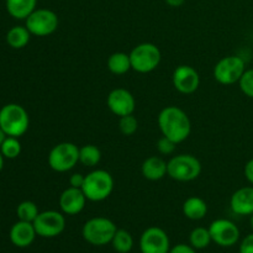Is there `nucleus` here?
Segmentation results:
<instances>
[{
    "mask_svg": "<svg viewBox=\"0 0 253 253\" xmlns=\"http://www.w3.org/2000/svg\"><path fill=\"white\" fill-rule=\"evenodd\" d=\"M108 69L113 74L116 76H123V74L127 73L131 68V61L130 54L125 53V52H115L111 54L108 58Z\"/></svg>",
    "mask_w": 253,
    "mask_h": 253,
    "instance_id": "412c9836",
    "label": "nucleus"
},
{
    "mask_svg": "<svg viewBox=\"0 0 253 253\" xmlns=\"http://www.w3.org/2000/svg\"><path fill=\"white\" fill-rule=\"evenodd\" d=\"M141 253H169V236L157 226L147 227L140 237Z\"/></svg>",
    "mask_w": 253,
    "mask_h": 253,
    "instance_id": "f8f14e48",
    "label": "nucleus"
},
{
    "mask_svg": "<svg viewBox=\"0 0 253 253\" xmlns=\"http://www.w3.org/2000/svg\"><path fill=\"white\" fill-rule=\"evenodd\" d=\"M245 177L249 180V183L253 185V158H251L245 166Z\"/></svg>",
    "mask_w": 253,
    "mask_h": 253,
    "instance_id": "72a5a7b5",
    "label": "nucleus"
},
{
    "mask_svg": "<svg viewBox=\"0 0 253 253\" xmlns=\"http://www.w3.org/2000/svg\"><path fill=\"white\" fill-rule=\"evenodd\" d=\"M210 235L214 244L220 247H232L240 241V229L227 219H217L210 224Z\"/></svg>",
    "mask_w": 253,
    "mask_h": 253,
    "instance_id": "9b49d317",
    "label": "nucleus"
},
{
    "mask_svg": "<svg viewBox=\"0 0 253 253\" xmlns=\"http://www.w3.org/2000/svg\"><path fill=\"white\" fill-rule=\"evenodd\" d=\"M202 173V163L195 156L183 153L167 162V175L177 182H192Z\"/></svg>",
    "mask_w": 253,
    "mask_h": 253,
    "instance_id": "39448f33",
    "label": "nucleus"
},
{
    "mask_svg": "<svg viewBox=\"0 0 253 253\" xmlns=\"http://www.w3.org/2000/svg\"><path fill=\"white\" fill-rule=\"evenodd\" d=\"M183 214L189 220H202L208 214V204L199 197H190L183 203Z\"/></svg>",
    "mask_w": 253,
    "mask_h": 253,
    "instance_id": "6ab92c4d",
    "label": "nucleus"
},
{
    "mask_svg": "<svg viewBox=\"0 0 253 253\" xmlns=\"http://www.w3.org/2000/svg\"><path fill=\"white\" fill-rule=\"evenodd\" d=\"M177 145L178 143H175L174 141H172L170 138L166 137V136H162L157 142V150L161 155L169 156L174 152Z\"/></svg>",
    "mask_w": 253,
    "mask_h": 253,
    "instance_id": "c756f323",
    "label": "nucleus"
},
{
    "mask_svg": "<svg viewBox=\"0 0 253 253\" xmlns=\"http://www.w3.org/2000/svg\"><path fill=\"white\" fill-rule=\"evenodd\" d=\"M31 34L26 26H14L7 31L6 42L10 47L15 49L24 48L30 42Z\"/></svg>",
    "mask_w": 253,
    "mask_h": 253,
    "instance_id": "4be33fe9",
    "label": "nucleus"
},
{
    "mask_svg": "<svg viewBox=\"0 0 253 253\" xmlns=\"http://www.w3.org/2000/svg\"><path fill=\"white\" fill-rule=\"evenodd\" d=\"M4 156H2V153H1V151H0V172H1V169H2V167H4Z\"/></svg>",
    "mask_w": 253,
    "mask_h": 253,
    "instance_id": "e433bc0d",
    "label": "nucleus"
},
{
    "mask_svg": "<svg viewBox=\"0 0 253 253\" xmlns=\"http://www.w3.org/2000/svg\"><path fill=\"white\" fill-rule=\"evenodd\" d=\"M212 242L211 235H210L209 227H195L192 230L189 235V245L195 250H204Z\"/></svg>",
    "mask_w": 253,
    "mask_h": 253,
    "instance_id": "b1692460",
    "label": "nucleus"
},
{
    "mask_svg": "<svg viewBox=\"0 0 253 253\" xmlns=\"http://www.w3.org/2000/svg\"><path fill=\"white\" fill-rule=\"evenodd\" d=\"M111 246L118 253H130L133 249L132 235L125 229H118L111 241Z\"/></svg>",
    "mask_w": 253,
    "mask_h": 253,
    "instance_id": "5701e85b",
    "label": "nucleus"
},
{
    "mask_svg": "<svg viewBox=\"0 0 253 253\" xmlns=\"http://www.w3.org/2000/svg\"><path fill=\"white\" fill-rule=\"evenodd\" d=\"M246 71L245 61L239 56H227L220 59L214 67V78L222 85L239 83Z\"/></svg>",
    "mask_w": 253,
    "mask_h": 253,
    "instance_id": "6e6552de",
    "label": "nucleus"
},
{
    "mask_svg": "<svg viewBox=\"0 0 253 253\" xmlns=\"http://www.w3.org/2000/svg\"><path fill=\"white\" fill-rule=\"evenodd\" d=\"M30 118L19 104H6L0 109V127L7 136L20 137L27 131Z\"/></svg>",
    "mask_w": 253,
    "mask_h": 253,
    "instance_id": "20e7f679",
    "label": "nucleus"
},
{
    "mask_svg": "<svg viewBox=\"0 0 253 253\" xmlns=\"http://www.w3.org/2000/svg\"><path fill=\"white\" fill-rule=\"evenodd\" d=\"M172 82L175 90H178L179 93L193 94L199 88L200 77L197 69L187 66V64H182L173 72Z\"/></svg>",
    "mask_w": 253,
    "mask_h": 253,
    "instance_id": "4468645a",
    "label": "nucleus"
},
{
    "mask_svg": "<svg viewBox=\"0 0 253 253\" xmlns=\"http://www.w3.org/2000/svg\"><path fill=\"white\" fill-rule=\"evenodd\" d=\"M231 210L241 216H251L253 214V185L237 189L230 199Z\"/></svg>",
    "mask_w": 253,
    "mask_h": 253,
    "instance_id": "f3484780",
    "label": "nucleus"
},
{
    "mask_svg": "<svg viewBox=\"0 0 253 253\" xmlns=\"http://www.w3.org/2000/svg\"><path fill=\"white\" fill-rule=\"evenodd\" d=\"M101 160V152L96 146L84 145L79 148V163L85 167H95Z\"/></svg>",
    "mask_w": 253,
    "mask_h": 253,
    "instance_id": "393cba45",
    "label": "nucleus"
},
{
    "mask_svg": "<svg viewBox=\"0 0 253 253\" xmlns=\"http://www.w3.org/2000/svg\"><path fill=\"white\" fill-rule=\"evenodd\" d=\"M37 236L43 239H53L59 236L66 229V217L63 212L56 210H46L37 215L34 221Z\"/></svg>",
    "mask_w": 253,
    "mask_h": 253,
    "instance_id": "9d476101",
    "label": "nucleus"
},
{
    "mask_svg": "<svg viewBox=\"0 0 253 253\" xmlns=\"http://www.w3.org/2000/svg\"><path fill=\"white\" fill-rule=\"evenodd\" d=\"M86 197L81 188L68 187L59 195V208L64 215H78L85 208Z\"/></svg>",
    "mask_w": 253,
    "mask_h": 253,
    "instance_id": "2eb2a0df",
    "label": "nucleus"
},
{
    "mask_svg": "<svg viewBox=\"0 0 253 253\" xmlns=\"http://www.w3.org/2000/svg\"><path fill=\"white\" fill-rule=\"evenodd\" d=\"M166 2L172 7H179L184 4L185 0H166Z\"/></svg>",
    "mask_w": 253,
    "mask_h": 253,
    "instance_id": "f704fd0d",
    "label": "nucleus"
},
{
    "mask_svg": "<svg viewBox=\"0 0 253 253\" xmlns=\"http://www.w3.org/2000/svg\"><path fill=\"white\" fill-rule=\"evenodd\" d=\"M240 89L249 98L253 99V68L246 69L239 82Z\"/></svg>",
    "mask_w": 253,
    "mask_h": 253,
    "instance_id": "c85d7f7f",
    "label": "nucleus"
},
{
    "mask_svg": "<svg viewBox=\"0 0 253 253\" xmlns=\"http://www.w3.org/2000/svg\"><path fill=\"white\" fill-rule=\"evenodd\" d=\"M169 253H197V250L187 244H178L170 247Z\"/></svg>",
    "mask_w": 253,
    "mask_h": 253,
    "instance_id": "2f4dec72",
    "label": "nucleus"
},
{
    "mask_svg": "<svg viewBox=\"0 0 253 253\" xmlns=\"http://www.w3.org/2000/svg\"><path fill=\"white\" fill-rule=\"evenodd\" d=\"M157 121L162 135L174 141L175 143L185 141L192 132V123L189 116L178 106L170 105L162 109Z\"/></svg>",
    "mask_w": 253,
    "mask_h": 253,
    "instance_id": "f257e3e1",
    "label": "nucleus"
},
{
    "mask_svg": "<svg viewBox=\"0 0 253 253\" xmlns=\"http://www.w3.org/2000/svg\"><path fill=\"white\" fill-rule=\"evenodd\" d=\"M119 128L120 132L125 136H131L137 131L138 128V121L137 119L133 116V114L126 116H121L119 120Z\"/></svg>",
    "mask_w": 253,
    "mask_h": 253,
    "instance_id": "cd10ccee",
    "label": "nucleus"
},
{
    "mask_svg": "<svg viewBox=\"0 0 253 253\" xmlns=\"http://www.w3.org/2000/svg\"><path fill=\"white\" fill-rule=\"evenodd\" d=\"M250 225H251V229L253 231V214L251 215V219H250Z\"/></svg>",
    "mask_w": 253,
    "mask_h": 253,
    "instance_id": "4c0bfd02",
    "label": "nucleus"
},
{
    "mask_svg": "<svg viewBox=\"0 0 253 253\" xmlns=\"http://www.w3.org/2000/svg\"><path fill=\"white\" fill-rule=\"evenodd\" d=\"M0 151L5 158L14 160V158L19 157V155L21 153V143L17 140V137L7 136L2 145L0 146Z\"/></svg>",
    "mask_w": 253,
    "mask_h": 253,
    "instance_id": "bb28decb",
    "label": "nucleus"
},
{
    "mask_svg": "<svg viewBox=\"0 0 253 253\" xmlns=\"http://www.w3.org/2000/svg\"><path fill=\"white\" fill-rule=\"evenodd\" d=\"M131 68L137 73H150L155 71L161 63L162 54L155 43L143 42L133 47L130 52Z\"/></svg>",
    "mask_w": 253,
    "mask_h": 253,
    "instance_id": "423d86ee",
    "label": "nucleus"
},
{
    "mask_svg": "<svg viewBox=\"0 0 253 253\" xmlns=\"http://www.w3.org/2000/svg\"><path fill=\"white\" fill-rule=\"evenodd\" d=\"M39 214V208H37V205L35 204L34 202L25 200V202L20 203V204L17 205L16 215L17 217H19V220H21V221L34 222Z\"/></svg>",
    "mask_w": 253,
    "mask_h": 253,
    "instance_id": "a878e982",
    "label": "nucleus"
},
{
    "mask_svg": "<svg viewBox=\"0 0 253 253\" xmlns=\"http://www.w3.org/2000/svg\"><path fill=\"white\" fill-rule=\"evenodd\" d=\"M240 253H253V232L244 237L239 247Z\"/></svg>",
    "mask_w": 253,
    "mask_h": 253,
    "instance_id": "7c9ffc66",
    "label": "nucleus"
},
{
    "mask_svg": "<svg viewBox=\"0 0 253 253\" xmlns=\"http://www.w3.org/2000/svg\"><path fill=\"white\" fill-rule=\"evenodd\" d=\"M82 190L89 202H103L110 197L114 190L113 175L108 170H93L85 175Z\"/></svg>",
    "mask_w": 253,
    "mask_h": 253,
    "instance_id": "7ed1b4c3",
    "label": "nucleus"
},
{
    "mask_svg": "<svg viewBox=\"0 0 253 253\" xmlns=\"http://www.w3.org/2000/svg\"><path fill=\"white\" fill-rule=\"evenodd\" d=\"M37 0H6V10L14 19L26 20L36 10Z\"/></svg>",
    "mask_w": 253,
    "mask_h": 253,
    "instance_id": "aec40b11",
    "label": "nucleus"
},
{
    "mask_svg": "<svg viewBox=\"0 0 253 253\" xmlns=\"http://www.w3.org/2000/svg\"><path fill=\"white\" fill-rule=\"evenodd\" d=\"M59 20L54 11L49 9H36L27 16L26 25L30 34L39 37L52 35L58 29Z\"/></svg>",
    "mask_w": 253,
    "mask_h": 253,
    "instance_id": "1a4fd4ad",
    "label": "nucleus"
},
{
    "mask_svg": "<svg viewBox=\"0 0 253 253\" xmlns=\"http://www.w3.org/2000/svg\"><path fill=\"white\" fill-rule=\"evenodd\" d=\"M118 226L113 220L104 216L89 219L82 229V236L88 244L93 246H105L111 244Z\"/></svg>",
    "mask_w": 253,
    "mask_h": 253,
    "instance_id": "f03ea898",
    "label": "nucleus"
},
{
    "mask_svg": "<svg viewBox=\"0 0 253 253\" xmlns=\"http://www.w3.org/2000/svg\"><path fill=\"white\" fill-rule=\"evenodd\" d=\"M6 137H7V135L4 132V130H2V128L0 127V146L2 145V142H4L5 138H6Z\"/></svg>",
    "mask_w": 253,
    "mask_h": 253,
    "instance_id": "c9c22d12",
    "label": "nucleus"
},
{
    "mask_svg": "<svg viewBox=\"0 0 253 253\" xmlns=\"http://www.w3.org/2000/svg\"><path fill=\"white\" fill-rule=\"evenodd\" d=\"M108 108L110 109L114 115L126 116L133 114L136 108V101L131 91H128L125 88H116L109 93L108 99Z\"/></svg>",
    "mask_w": 253,
    "mask_h": 253,
    "instance_id": "ddd939ff",
    "label": "nucleus"
},
{
    "mask_svg": "<svg viewBox=\"0 0 253 253\" xmlns=\"http://www.w3.org/2000/svg\"><path fill=\"white\" fill-rule=\"evenodd\" d=\"M79 162V148L72 142H61L48 153V166L58 173L73 169Z\"/></svg>",
    "mask_w": 253,
    "mask_h": 253,
    "instance_id": "0eeeda50",
    "label": "nucleus"
},
{
    "mask_svg": "<svg viewBox=\"0 0 253 253\" xmlns=\"http://www.w3.org/2000/svg\"><path fill=\"white\" fill-rule=\"evenodd\" d=\"M36 236L37 234L36 230H35L34 222L21 221V220L15 222L9 232L11 244L14 246L19 247V249H25V247L31 246L34 244Z\"/></svg>",
    "mask_w": 253,
    "mask_h": 253,
    "instance_id": "dca6fc26",
    "label": "nucleus"
},
{
    "mask_svg": "<svg viewBox=\"0 0 253 253\" xmlns=\"http://www.w3.org/2000/svg\"><path fill=\"white\" fill-rule=\"evenodd\" d=\"M84 180H85V175L81 174V173H74L69 178V187L81 188L82 189V187L84 184Z\"/></svg>",
    "mask_w": 253,
    "mask_h": 253,
    "instance_id": "473e14b6",
    "label": "nucleus"
},
{
    "mask_svg": "<svg viewBox=\"0 0 253 253\" xmlns=\"http://www.w3.org/2000/svg\"><path fill=\"white\" fill-rule=\"evenodd\" d=\"M142 175L148 180H161L167 175V162L162 157L158 156H151L143 161L141 166Z\"/></svg>",
    "mask_w": 253,
    "mask_h": 253,
    "instance_id": "a211bd4d",
    "label": "nucleus"
}]
</instances>
